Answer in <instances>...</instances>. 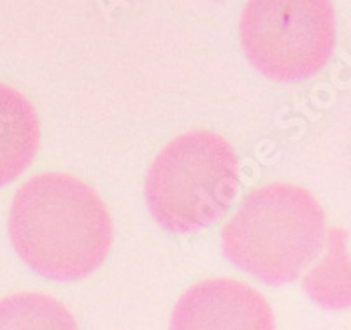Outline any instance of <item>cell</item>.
<instances>
[{
	"mask_svg": "<svg viewBox=\"0 0 351 330\" xmlns=\"http://www.w3.org/2000/svg\"><path fill=\"white\" fill-rule=\"evenodd\" d=\"M344 266H348L346 251H343V244H339L332 248L327 259L307 274V292L325 306H346L350 297L348 274L335 276V271Z\"/></svg>",
	"mask_w": 351,
	"mask_h": 330,
	"instance_id": "cell-8",
	"label": "cell"
},
{
	"mask_svg": "<svg viewBox=\"0 0 351 330\" xmlns=\"http://www.w3.org/2000/svg\"><path fill=\"white\" fill-rule=\"evenodd\" d=\"M8 232L21 262L55 281L92 276L112 246L106 202L83 179L64 172H40L18 188Z\"/></svg>",
	"mask_w": 351,
	"mask_h": 330,
	"instance_id": "cell-1",
	"label": "cell"
},
{
	"mask_svg": "<svg viewBox=\"0 0 351 330\" xmlns=\"http://www.w3.org/2000/svg\"><path fill=\"white\" fill-rule=\"evenodd\" d=\"M171 325L192 330H265L274 327V313L265 297L244 281L209 278L178 298Z\"/></svg>",
	"mask_w": 351,
	"mask_h": 330,
	"instance_id": "cell-5",
	"label": "cell"
},
{
	"mask_svg": "<svg viewBox=\"0 0 351 330\" xmlns=\"http://www.w3.org/2000/svg\"><path fill=\"white\" fill-rule=\"evenodd\" d=\"M144 191L160 227L192 234L227 215L239 193V160L223 136L190 130L156 155Z\"/></svg>",
	"mask_w": 351,
	"mask_h": 330,
	"instance_id": "cell-3",
	"label": "cell"
},
{
	"mask_svg": "<svg viewBox=\"0 0 351 330\" xmlns=\"http://www.w3.org/2000/svg\"><path fill=\"white\" fill-rule=\"evenodd\" d=\"M327 218L311 191L271 183L247 195L221 231V250L237 269L265 285L299 278L322 253Z\"/></svg>",
	"mask_w": 351,
	"mask_h": 330,
	"instance_id": "cell-2",
	"label": "cell"
},
{
	"mask_svg": "<svg viewBox=\"0 0 351 330\" xmlns=\"http://www.w3.org/2000/svg\"><path fill=\"white\" fill-rule=\"evenodd\" d=\"M39 116L18 88L0 81V188L16 181L39 150Z\"/></svg>",
	"mask_w": 351,
	"mask_h": 330,
	"instance_id": "cell-6",
	"label": "cell"
},
{
	"mask_svg": "<svg viewBox=\"0 0 351 330\" xmlns=\"http://www.w3.org/2000/svg\"><path fill=\"white\" fill-rule=\"evenodd\" d=\"M72 314L55 297L18 292L0 300V329H76Z\"/></svg>",
	"mask_w": 351,
	"mask_h": 330,
	"instance_id": "cell-7",
	"label": "cell"
},
{
	"mask_svg": "<svg viewBox=\"0 0 351 330\" xmlns=\"http://www.w3.org/2000/svg\"><path fill=\"white\" fill-rule=\"evenodd\" d=\"M239 39L247 62L267 80H311L335 48L332 0H246Z\"/></svg>",
	"mask_w": 351,
	"mask_h": 330,
	"instance_id": "cell-4",
	"label": "cell"
}]
</instances>
